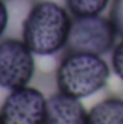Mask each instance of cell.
Masks as SVG:
<instances>
[{
  "instance_id": "obj_1",
  "label": "cell",
  "mask_w": 123,
  "mask_h": 124,
  "mask_svg": "<svg viewBox=\"0 0 123 124\" xmlns=\"http://www.w3.org/2000/svg\"><path fill=\"white\" fill-rule=\"evenodd\" d=\"M72 15L65 6L52 0H39L28 10L22 23V39L32 52L51 56L65 51Z\"/></svg>"
},
{
  "instance_id": "obj_2",
  "label": "cell",
  "mask_w": 123,
  "mask_h": 124,
  "mask_svg": "<svg viewBox=\"0 0 123 124\" xmlns=\"http://www.w3.org/2000/svg\"><path fill=\"white\" fill-rule=\"evenodd\" d=\"M112 68L101 55L87 52H65L55 72L58 91L75 98H87L103 90Z\"/></svg>"
},
{
  "instance_id": "obj_3",
  "label": "cell",
  "mask_w": 123,
  "mask_h": 124,
  "mask_svg": "<svg viewBox=\"0 0 123 124\" xmlns=\"http://www.w3.org/2000/svg\"><path fill=\"white\" fill-rule=\"evenodd\" d=\"M117 31L109 16L74 17L64 52H87L104 56L117 43Z\"/></svg>"
},
{
  "instance_id": "obj_4",
  "label": "cell",
  "mask_w": 123,
  "mask_h": 124,
  "mask_svg": "<svg viewBox=\"0 0 123 124\" xmlns=\"http://www.w3.org/2000/svg\"><path fill=\"white\" fill-rule=\"evenodd\" d=\"M35 54L19 38L0 40V87L9 91L29 85L35 75Z\"/></svg>"
},
{
  "instance_id": "obj_5",
  "label": "cell",
  "mask_w": 123,
  "mask_h": 124,
  "mask_svg": "<svg viewBox=\"0 0 123 124\" xmlns=\"http://www.w3.org/2000/svg\"><path fill=\"white\" fill-rule=\"evenodd\" d=\"M45 94L36 87L12 90L0 107L4 124H45L46 116Z\"/></svg>"
},
{
  "instance_id": "obj_6",
  "label": "cell",
  "mask_w": 123,
  "mask_h": 124,
  "mask_svg": "<svg viewBox=\"0 0 123 124\" xmlns=\"http://www.w3.org/2000/svg\"><path fill=\"white\" fill-rule=\"evenodd\" d=\"M88 111L80 98L57 91L46 98L45 124H87Z\"/></svg>"
},
{
  "instance_id": "obj_7",
  "label": "cell",
  "mask_w": 123,
  "mask_h": 124,
  "mask_svg": "<svg viewBox=\"0 0 123 124\" xmlns=\"http://www.w3.org/2000/svg\"><path fill=\"white\" fill-rule=\"evenodd\" d=\"M87 124H123V95L100 100L88 110Z\"/></svg>"
},
{
  "instance_id": "obj_8",
  "label": "cell",
  "mask_w": 123,
  "mask_h": 124,
  "mask_svg": "<svg viewBox=\"0 0 123 124\" xmlns=\"http://www.w3.org/2000/svg\"><path fill=\"white\" fill-rule=\"evenodd\" d=\"M110 3L112 0H65V7L72 17H83L101 15Z\"/></svg>"
},
{
  "instance_id": "obj_9",
  "label": "cell",
  "mask_w": 123,
  "mask_h": 124,
  "mask_svg": "<svg viewBox=\"0 0 123 124\" xmlns=\"http://www.w3.org/2000/svg\"><path fill=\"white\" fill-rule=\"evenodd\" d=\"M110 55H112V58H110L112 71L123 82V38H120V40L114 45V48L110 52Z\"/></svg>"
},
{
  "instance_id": "obj_10",
  "label": "cell",
  "mask_w": 123,
  "mask_h": 124,
  "mask_svg": "<svg viewBox=\"0 0 123 124\" xmlns=\"http://www.w3.org/2000/svg\"><path fill=\"white\" fill-rule=\"evenodd\" d=\"M109 19L116 28L119 38H123V0H112Z\"/></svg>"
},
{
  "instance_id": "obj_11",
  "label": "cell",
  "mask_w": 123,
  "mask_h": 124,
  "mask_svg": "<svg viewBox=\"0 0 123 124\" xmlns=\"http://www.w3.org/2000/svg\"><path fill=\"white\" fill-rule=\"evenodd\" d=\"M9 7L6 4V0H0V38L4 35L9 26Z\"/></svg>"
},
{
  "instance_id": "obj_12",
  "label": "cell",
  "mask_w": 123,
  "mask_h": 124,
  "mask_svg": "<svg viewBox=\"0 0 123 124\" xmlns=\"http://www.w3.org/2000/svg\"><path fill=\"white\" fill-rule=\"evenodd\" d=\"M0 124H4V123H3V118H1V116H0Z\"/></svg>"
}]
</instances>
